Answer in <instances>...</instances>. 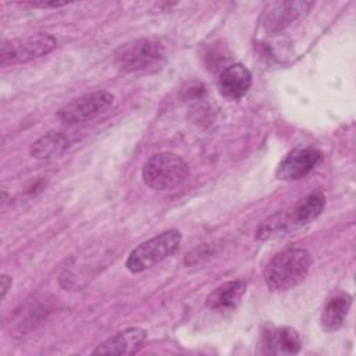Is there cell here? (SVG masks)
Masks as SVG:
<instances>
[{
	"label": "cell",
	"mask_w": 356,
	"mask_h": 356,
	"mask_svg": "<svg viewBox=\"0 0 356 356\" xmlns=\"http://www.w3.org/2000/svg\"><path fill=\"white\" fill-rule=\"evenodd\" d=\"M312 261L310 253L303 248H288L278 252L263 271L268 289L285 292L295 288L309 274Z\"/></svg>",
	"instance_id": "cell-1"
},
{
	"label": "cell",
	"mask_w": 356,
	"mask_h": 356,
	"mask_svg": "<svg viewBox=\"0 0 356 356\" xmlns=\"http://www.w3.org/2000/svg\"><path fill=\"white\" fill-rule=\"evenodd\" d=\"M24 6H31V7H42V8H49V7H53V8H57V7H63L65 6L67 3H57V1H28V3H22Z\"/></svg>",
	"instance_id": "cell-16"
},
{
	"label": "cell",
	"mask_w": 356,
	"mask_h": 356,
	"mask_svg": "<svg viewBox=\"0 0 356 356\" xmlns=\"http://www.w3.org/2000/svg\"><path fill=\"white\" fill-rule=\"evenodd\" d=\"M70 146L68 138L61 132H47L31 145V154L39 160H50L63 154Z\"/></svg>",
	"instance_id": "cell-15"
},
{
	"label": "cell",
	"mask_w": 356,
	"mask_h": 356,
	"mask_svg": "<svg viewBox=\"0 0 356 356\" xmlns=\"http://www.w3.org/2000/svg\"><path fill=\"white\" fill-rule=\"evenodd\" d=\"M164 60V47L153 39L128 42L115 51V64L127 72L145 71L159 67Z\"/></svg>",
	"instance_id": "cell-4"
},
{
	"label": "cell",
	"mask_w": 356,
	"mask_h": 356,
	"mask_svg": "<svg viewBox=\"0 0 356 356\" xmlns=\"http://www.w3.org/2000/svg\"><path fill=\"white\" fill-rule=\"evenodd\" d=\"M189 174L185 160L171 152H163L152 156L143 165V182L156 191H164L178 186Z\"/></svg>",
	"instance_id": "cell-3"
},
{
	"label": "cell",
	"mask_w": 356,
	"mask_h": 356,
	"mask_svg": "<svg viewBox=\"0 0 356 356\" xmlns=\"http://www.w3.org/2000/svg\"><path fill=\"white\" fill-rule=\"evenodd\" d=\"M114 103V96L107 90L82 95L57 111V118L68 125L90 121L106 113Z\"/></svg>",
	"instance_id": "cell-6"
},
{
	"label": "cell",
	"mask_w": 356,
	"mask_h": 356,
	"mask_svg": "<svg viewBox=\"0 0 356 356\" xmlns=\"http://www.w3.org/2000/svg\"><path fill=\"white\" fill-rule=\"evenodd\" d=\"M310 1H274L267 4L263 13V26L268 32H280L289 26L293 21L302 18L309 8Z\"/></svg>",
	"instance_id": "cell-8"
},
{
	"label": "cell",
	"mask_w": 356,
	"mask_h": 356,
	"mask_svg": "<svg viewBox=\"0 0 356 356\" xmlns=\"http://www.w3.org/2000/svg\"><path fill=\"white\" fill-rule=\"evenodd\" d=\"M261 348L268 355H293L302 348V341L292 327H271L263 332Z\"/></svg>",
	"instance_id": "cell-12"
},
{
	"label": "cell",
	"mask_w": 356,
	"mask_h": 356,
	"mask_svg": "<svg viewBox=\"0 0 356 356\" xmlns=\"http://www.w3.org/2000/svg\"><path fill=\"white\" fill-rule=\"evenodd\" d=\"M325 207V196L323 192L316 191L300 199L289 211L281 213L286 231L306 225L314 221Z\"/></svg>",
	"instance_id": "cell-9"
},
{
	"label": "cell",
	"mask_w": 356,
	"mask_h": 356,
	"mask_svg": "<svg viewBox=\"0 0 356 356\" xmlns=\"http://www.w3.org/2000/svg\"><path fill=\"white\" fill-rule=\"evenodd\" d=\"M11 284H13V280H11V277H10V275H7V274H3V275L0 277V289H1V299H4V298H6V295H7L8 289L11 288Z\"/></svg>",
	"instance_id": "cell-17"
},
{
	"label": "cell",
	"mask_w": 356,
	"mask_h": 356,
	"mask_svg": "<svg viewBox=\"0 0 356 356\" xmlns=\"http://www.w3.org/2000/svg\"><path fill=\"white\" fill-rule=\"evenodd\" d=\"M147 332L138 327L125 328L102 342L93 355H134L145 342Z\"/></svg>",
	"instance_id": "cell-10"
},
{
	"label": "cell",
	"mask_w": 356,
	"mask_h": 356,
	"mask_svg": "<svg viewBox=\"0 0 356 356\" xmlns=\"http://www.w3.org/2000/svg\"><path fill=\"white\" fill-rule=\"evenodd\" d=\"M182 243L178 229H167L138 245L128 256L125 267L131 273H142L172 256Z\"/></svg>",
	"instance_id": "cell-2"
},
{
	"label": "cell",
	"mask_w": 356,
	"mask_h": 356,
	"mask_svg": "<svg viewBox=\"0 0 356 356\" xmlns=\"http://www.w3.org/2000/svg\"><path fill=\"white\" fill-rule=\"evenodd\" d=\"M56 44V38L43 32L22 39L3 40L0 47V64L1 67H7L10 64L28 63L49 54Z\"/></svg>",
	"instance_id": "cell-5"
},
{
	"label": "cell",
	"mask_w": 356,
	"mask_h": 356,
	"mask_svg": "<svg viewBox=\"0 0 356 356\" xmlns=\"http://www.w3.org/2000/svg\"><path fill=\"white\" fill-rule=\"evenodd\" d=\"M252 85L250 71L241 63H235L224 68L217 79V89L221 96L229 100L243 97Z\"/></svg>",
	"instance_id": "cell-11"
},
{
	"label": "cell",
	"mask_w": 356,
	"mask_h": 356,
	"mask_svg": "<svg viewBox=\"0 0 356 356\" xmlns=\"http://www.w3.org/2000/svg\"><path fill=\"white\" fill-rule=\"evenodd\" d=\"M350 306L352 296L348 292H338L328 298L321 312V327L328 332L339 330L348 317Z\"/></svg>",
	"instance_id": "cell-14"
},
{
	"label": "cell",
	"mask_w": 356,
	"mask_h": 356,
	"mask_svg": "<svg viewBox=\"0 0 356 356\" xmlns=\"http://www.w3.org/2000/svg\"><path fill=\"white\" fill-rule=\"evenodd\" d=\"M323 153L314 147L305 146L289 152L278 164L275 175L282 181H296L312 172L321 161Z\"/></svg>",
	"instance_id": "cell-7"
},
{
	"label": "cell",
	"mask_w": 356,
	"mask_h": 356,
	"mask_svg": "<svg viewBox=\"0 0 356 356\" xmlns=\"http://www.w3.org/2000/svg\"><path fill=\"white\" fill-rule=\"evenodd\" d=\"M246 293V282L232 280L216 286L206 298V306L217 313H227L236 309Z\"/></svg>",
	"instance_id": "cell-13"
}]
</instances>
